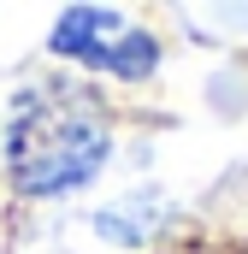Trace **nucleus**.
<instances>
[{
	"label": "nucleus",
	"instance_id": "nucleus-1",
	"mask_svg": "<svg viewBox=\"0 0 248 254\" xmlns=\"http://www.w3.org/2000/svg\"><path fill=\"white\" fill-rule=\"evenodd\" d=\"M113 148L107 119L77 95H36L6 130V166L24 195H65L89 184Z\"/></svg>",
	"mask_w": 248,
	"mask_h": 254
},
{
	"label": "nucleus",
	"instance_id": "nucleus-2",
	"mask_svg": "<svg viewBox=\"0 0 248 254\" xmlns=\"http://www.w3.org/2000/svg\"><path fill=\"white\" fill-rule=\"evenodd\" d=\"M48 48L89 71H113V77H154V65H160V42L107 6H65Z\"/></svg>",
	"mask_w": 248,
	"mask_h": 254
}]
</instances>
